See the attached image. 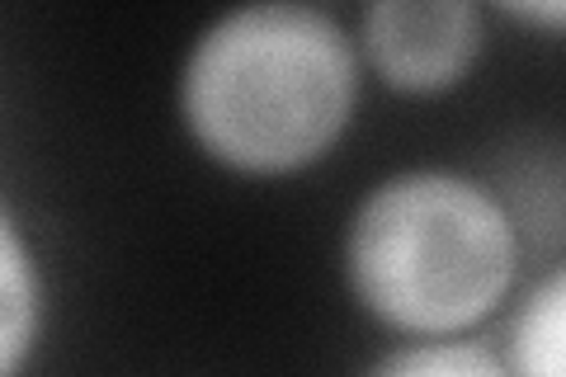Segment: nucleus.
Instances as JSON below:
<instances>
[{"instance_id": "4", "label": "nucleus", "mask_w": 566, "mask_h": 377, "mask_svg": "<svg viewBox=\"0 0 566 377\" xmlns=\"http://www.w3.org/2000/svg\"><path fill=\"white\" fill-rule=\"evenodd\" d=\"M43 331V274L20 222L0 218V377H20Z\"/></svg>"}, {"instance_id": "7", "label": "nucleus", "mask_w": 566, "mask_h": 377, "mask_svg": "<svg viewBox=\"0 0 566 377\" xmlns=\"http://www.w3.org/2000/svg\"><path fill=\"white\" fill-rule=\"evenodd\" d=\"M501 14L520 24H534V29H553L566 33V0H543V6H501Z\"/></svg>"}, {"instance_id": "3", "label": "nucleus", "mask_w": 566, "mask_h": 377, "mask_svg": "<svg viewBox=\"0 0 566 377\" xmlns=\"http://www.w3.org/2000/svg\"><path fill=\"white\" fill-rule=\"evenodd\" d=\"M359 48L387 90L439 95L482 57V10L468 0H382L364 10Z\"/></svg>"}, {"instance_id": "2", "label": "nucleus", "mask_w": 566, "mask_h": 377, "mask_svg": "<svg viewBox=\"0 0 566 377\" xmlns=\"http://www.w3.org/2000/svg\"><path fill=\"white\" fill-rule=\"evenodd\" d=\"M520 231L505 203L458 170H401L359 199L345 279L368 316L420 339H453L505 302Z\"/></svg>"}, {"instance_id": "5", "label": "nucleus", "mask_w": 566, "mask_h": 377, "mask_svg": "<svg viewBox=\"0 0 566 377\" xmlns=\"http://www.w3.org/2000/svg\"><path fill=\"white\" fill-rule=\"evenodd\" d=\"M510 377H566V264L543 274L505 335Z\"/></svg>"}, {"instance_id": "6", "label": "nucleus", "mask_w": 566, "mask_h": 377, "mask_svg": "<svg viewBox=\"0 0 566 377\" xmlns=\"http://www.w3.org/2000/svg\"><path fill=\"white\" fill-rule=\"evenodd\" d=\"M368 377H510V364L472 339H416L382 354Z\"/></svg>"}, {"instance_id": "1", "label": "nucleus", "mask_w": 566, "mask_h": 377, "mask_svg": "<svg viewBox=\"0 0 566 377\" xmlns=\"http://www.w3.org/2000/svg\"><path fill=\"white\" fill-rule=\"evenodd\" d=\"M359 104V48L316 6H241L193 39L180 118L208 160L237 175H293L345 137Z\"/></svg>"}]
</instances>
